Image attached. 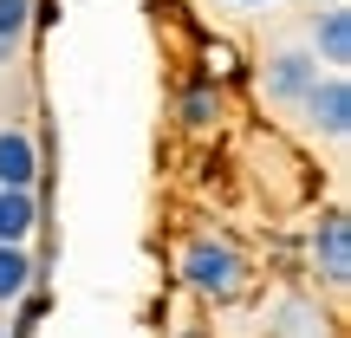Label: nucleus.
Listing matches in <instances>:
<instances>
[{"label":"nucleus","instance_id":"nucleus-1","mask_svg":"<svg viewBox=\"0 0 351 338\" xmlns=\"http://www.w3.org/2000/svg\"><path fill=\"white\" fill-rule=\"evenodd\" d=\"M182 280L202 300H234V293L247 287V254H241L234 241H221V234H202V241L182 248Z\"/></svg>","mask_w":351,"mask_h":338},{"label":"nucleus","instance_id":"nucleus-2","mask_svg":"<svg viewBox=\"0 0 351 338\" xmlns=\"http://www.w3.org/2000/svg\"><path fill=\"white\" fill-rule=\"evenodd\" d=\"M306 254H313L319 287L339 293L345 280H351V221H345V208H326V215L313 221V241H306Z\"/></svg>","mask_w":351,"mask_h":338},{"label":"nucleus","instance_id":"nucleus-3","mask_svg":"<svg viewBox=\"0 0 351 338\" xmlns=\"http://www.w3.org/2000/svg\"><path fill=\"white\" fill-rule=\"evenodd\" d=\"M300 111H306V124H313L319 137L339 143L351 130V85H345V72H319V85L300 98Z\"/></svg>","mask_w":351,"mask_h":338},{"label":"nucleus","instance_id":"nucleus-4","mask_svg":"<svg viewBox=\"0 0 351 338\" xmlns=\"http://www.w3.org/2000/svg\"><path fill=\"white\" fill-rule=\"evenodd\" d=\"M313 85H319V59L313 52H274V59H267V98L300 104Z\"/></svg>","mask_w":351,"mask_h":338},{"label":"nucleus","instance_id":"nucleus-5","mask_svg":"<svg viewBox=\"0 0 351 338\" xmlns=\"http://www.w3.org/2000/svg\"><path fill=\"white\" fill-rule=\"evenodd\" d=\"M39 182V143L33 130L0 124V189H33Z\"/></svg>","mask_w":351,"mask_h":338},{"label":"nucleus","instance_id":"nucleus-6","mask_svg":"<svg viewBox=\"0 0 351 338\" xmlns=\"http://www.w3.org/2000/svg\"><path fill=\"white\" fill-rule=\"evenodd\" d=\"M39 228V195L33 189H0V241L26 248V234Z\"/></svg>","mask_w":351,"mask_h":338},{"label":"nucleus","instance_id":"nucleus-7","mask_svg":"<svg viewBox=\"0 0 351 338\" xmlns=\"http://www.w3.org/2000/svg\"><path fill=\"white\" fill-rule=\"evenodd\" d=\"M313 59H326V65L351 59V7H326L313 20Z\"/></svg>","mask_w":351,"mask_h":338},{"label":"nucleus","instance_id":"nucleus-8","mask_svg":"<svg viewBox=\"0 0 351 338\" xmlns=\"http://www.w3.org/2000/svg\"><path fill=\"white\" fill-rule=\"evenodd\" d=\"M33 280H39L33 254H26V248H7V241H0V306H13L20 293H33Z\"/></svg>","mask_w":351,"mask_h":338},{"label":"nucleus","instance_id":"nucleus-9","mask_svg":"<svg viewBox=\"0 0 351 338\" xmlns=\"http://www.w3.org/2000/svg\"><path fill=\"white\" fill-rule=\"evenodd\" d=\"M274 338H326V313L313 300H287L274 313Z\"/></svg>","mask_w":351,"mask_h":338},{"label":"nucleus","instance_id":"nucleus-10","mask_svg":"<svg viewBox=\"0 0 351 338\" xmlns=\"http://www.w3.org/2000/svg\"><path fill=\"white\" fill-rule=\"evenodd\" d=\"M33 26V0H0V65L20 52V33Z\"/></svg>","mask_w":351,"mask_h":338},{"label":"nucleus","instance_id":"nucleus-11","mask_svg":"<svg viewBox=\"0 0 351 338\" xmlns=\"http://www.w3.org/2000/svg\"><path fill=\"white\" fill-rule=\"evenodd\" d=\"M182 124H189V130H208V124H221V91H215V85H195V91H182Z\"/></svg>","mask_w":351,"mask_h":338},{"label":"nucleus","instance_id":"nucleus-12","mask_svg":"<svg viewBox=\"0 0 351 338\" xmlns=\"http://www.w3.org/2000/svg\"><path fill=\"white\" fill-rule=\"evenodd\" d=\"M234 7H267V0H234Z\"/></svg>","mask_w":351,"mask_h":338},{"label":"nucleus","instance_id":"nucleus-13","mask_svg":"<svg viewBox=\"0 0 351 338\" xmlns=\"http://www.w3.org/2000/svg\"><path fill=\"white\" fill-rule=\"evenodd\" d=\"M0 338H7V332H0Z\"/></svg>","mask_w":351,"mask_h":338}]
</instances>
